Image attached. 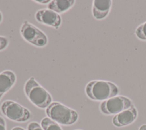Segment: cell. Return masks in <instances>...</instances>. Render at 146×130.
I'll use <instances>...</instances> for the list:
<instances>
[{
  "label": "cell",
  "instance_id": "cell-10",
  "mask_svg": "<svg viewBox=\"0 0 146 130\" xmlns=\"http://www.w3.org/2000/svg\"><path fill=\"white\" fill-rule=\"evenodd\" d=\"M111 6V0H94L92 7L93 17L96 19L105 18L108 15Z\"/></svg>",
  "mask_w": 146,
  "mask_h": 130
},
{
  "label": "cell",
  "instance_id": "cell-9",
  "mask_svg": "<svg viewBox=\"0 0 146 130\" xmlns=\"http://www.w3.org/2000/svg\"><path fill=\"white\" fill-rule=\"evenodd\" d=\"M17 76L10 70H5L0 73V102L4 94L15 84Z\"/></svg>",
  "mask_w": 146,
  "mask_h": 130
},
{
  "label": "cell",
  "instance_id": "cell-5",
  "mask_svg": "<svg viewBox=\"0 0 146 130\" xmlns=\"http://www.w3.org/2000/svg\"><path fill=\"white\" fill-rule=\"evenodd\" d=\"M2 113L10 120L24 123L31 117V112L25 107L12 100L4 101L0 107Z\"/></svg>",
  "mask_w": 146,
  "mask_h": 130
},
{
  "label": "cell",
  "instance_id": "cell-11",
  "mask_svg": "<svg viewBox=\"0 0 146 130\" xmlns=\"http://www.w3.org/2000/svg\"><path fill=\"white\" fill-rule=\"evenodd\" d=\"M75 2L74 0H52L48 4L47 7L58 14H61L72 8Z\"/></svg>",
  "mask_w": 146,
  "mask_h": 130
},
{
  "label": "cell",
  "instance_id": "cell-17",
  "mask_svg": "<svg viewBox=\"0 0 146 130\" xmlns=\"http://www.w3.org/2000/svg\"><path fill=\"white\" fill-rule=\"evenodd\" d=\"M33 1L35 2H37L38 3L42 4V5L48 4L51 2V1H50V0H35V1Z\"/></svg>",
  "mask_w": 146,
  "mask_h": 130
},
{
  "label": "cell",
  "instance_id": "cell-14",
  "mask_svg": "<svg viewBox=\"0 0 146 130\" xmlns=\"http://www.w3.org/2000/svg\"><path fill=\"white\" fill-rule=\"evenodd\" d=\"M9 44V39L3 36H0V51L6 49Z\"/></svg>",
  "mask_w": 146,
  "mask_h": 130
},
{
  "label": "cell",
  "instance_id": "cell-21",
  "mask_svg": "<svg viewBox=\"0 0 146 130\" xmlns=\"http://www.w3.org/2000/svg\"><path fill=\"white\" fill-rule=\"evenodd\" d=\"M76 130H81V129H76Z\"/></svg>",
  "mask_w": 146,
  "mask_h": 130
},
{
  "label": "cell",
  "instance_id": "cell-2",
  "mask_svg": "<svg viewBox=\"0 0 146 130\" xmlns=\"http://www.w3.org/2000/svg\"><path fill=\"white\" fill-rule=\"evenodd\" d=\"M86 95L95 101H104L116 96L118 87L113 83L103 80H93L87 83L85 87Z\"/></svg>",
  "mask_w": 146,
  "mask_h": 130
},
{
  "label": "cell",
  "instance_id": "cell-3",
  "mask_svg": "<svg viewBox=\"0 0 146 130\" xmlns=\"http://www.w3.org/2000/svg\"><path fill=\"white\" fill-rule=\"evenodd\" d=\"M46 113L49 118L62 125L75 124L79 117L76 111L57 101L50 104L46 109Z\"/></svg>",
  "mask_w": 146,
  "mask_h": 130
},
{
  "label": "cell",
  "instance_id": "cell-4",
  "mask_svg": "<svg viewBox=\"0 0 146 130\" xmlns=\"http://www.w3.org/2000/svg\"><path fill=\"white\" fill-rule=\"evenodd\" d=\"M20 33L24 40L36 47H44L48 44V38L46 33L27 20L22 23Z\"/></svg>",
  "mask_w": 146,
  "mask_h": 130
},
{
  "label": "cell",
  "instance_id": "cell-1",
  "mask_svg": "<svg viewBox=\"0 0 146 130\" xmlns=\"http://www.w3.org/2000/svg\"><path fill=\"white\" fill-rule=\"evenodd\" d=\"M24 92L29 101L39 108L46 109L52 102L50 93L34 77H30L26 81Z\"/></svg>",
  "mask_w": 146,
  "mask_h": 130
},
{
  "label": "cell",
  "instance_id": "cell-6",
  "mask_svg": "<svg viewBox=\"0 0 146 130\" xmlns=\"http://www.w3.org/2000/svg\"><path fill=\"white\" fill-rule=\"evenodd\" d=\"M132 105V101L128 97L115 96L102 102L100 110L104 115H117Z\"/></svg>",
  "mask_w": 146,
  "mask_h": 130
},
{
  "label": "cell",
  "instance_id": "cell-20",
  "mask_svg": "<svg viewBox=\"0 0 146 130\" xmlns=\"http://www.w3.org/2000/svg\"><path fill=\"white\" fill-rule=\"evenodd\" d=\"M2 21H3V14L2 12L0 11V24L2 23Z\"/></svg>",
  "mask_w": 146,
  "mask_h": 130
},
{
  "label": "cell",
  "instance_id": "cell-12",
  "mask_svg": "<svg viewBox=\"0 0 146 130\" xmlns=\"http://www.w3.org/2000/svg\"><path fill=\"white\" fill-rule=\"evenodd\" d=\"M40 125L43 130H62L60 125L48 117L42 119Z\"/></svg>",
  "mask_w": 146,
  "mask_h": 130
},
{
  "label": "cell",
  "instance_id": "cell-16",
  "mask_svg": "<svg viewBox=\"0 0 146 130\" xmlns=\"http://www.w3.org/2000/svg\"><path fill=\"white\" fill-rule=\"evenodd\" d=\"M0 130H6V121L1 116H0Z\"/></svg>",
  "mask_w": 146,
  "mask_h": 130
},
{
  "label": "cell",
  "instance_id": "cell-18",
  "mask_svg": "<svg viewBox=\"0 0 146 130\" xmlns=\"http://www.w3.org/2000/svg\"><path fill=\"white\" fill-rule=\"evenodd\" d=\"M11 130H25V129L21 127L17 126V127H14V128H13L11 129Z\"/></svg>",
  "mask_w": 146,
  "mask_h": 130
},
{
  "label": "cell",
  "instance_id": "cell-19",
  "mask_svg": "<svg viewBox=\"0 0 146 130\" xmlns=\"http://www.w3.org/2000/svg\"><path fill=\"white\" fill-rule=\"evenodd\" d=\"M139 130H146V124H143L140 126Z\"/></svg>",
  "mask_w": 146,
  "mask_h": 130
},
{
  "label": "cell",
  "instance_id": "cell-7",
  "mask_svg": "<svg viewBox=\"0 0 146 130\" xmlns=\"http://www.w3.org/2000/svg\"><path fill=\"white\" fill-rule=\"evenodd\" d=\"M35 18L38 22L55 29H58L62 24L60 14L48 9L38 10L35 14Z\"/></svg>",
  "mask_w": 146,
  "mask_h": 130
},
{
  "label": "cell",
  "instance_id": "cell-13",
  "mask_svg": "<svg viewBox=\"0 0 146 130\" xmlns=\"http://www.w3.org/2000/svg\"><path fill=\"white\" fill-rule=\"evenodd\" d=\"M136 37L142 40H146V22L139 25L135 30Z\"/></svg>",
  "mask_w": 146,
  "mask_h": 130
},
{
  "label": "cell",
  "instance_id": "cell-8",
  "mask_svg": "<svg viewBox=\"0 0 146 130\" xmlns=\"http://www.w3.org/2000/svg\"><path fill=\"white\" fill-rule=\"evenodd\" d=\"M137 117V109L132 105L130 108L116 115L112 119V123L117 127H124L132 123Z\"/></svg>",
  "mask_w": 146,
  "mask_h": 130
},
{
  "label": "cell",
  "instance_id": "cell-15",
  "mask_svg": "<svg viewBox=\"0 0 146 130\" xmlns=\"http://www.w3.org/2000/svg\"><path fill=\"white\" fill-rule=\"evenodd\" d=\"M27 130H43V129L38 123L31 121L27 125Z\"/></svg>",
  "mask_w": 146,
  "mask_h": 130
}]
</instances>
